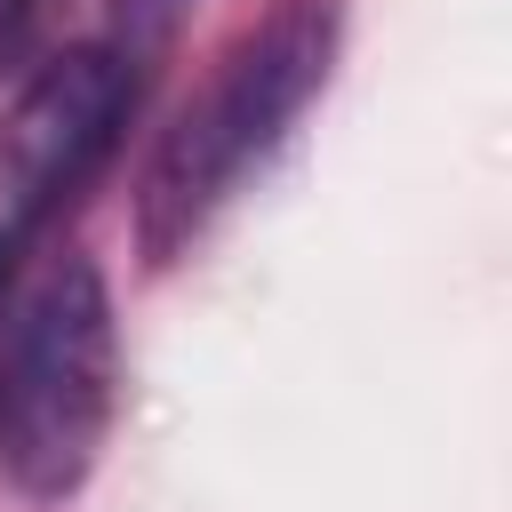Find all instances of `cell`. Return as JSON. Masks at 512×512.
Instances as JSON below:
<instances>
[{"mask_svg":"<svg viewBox=\"0 0 512 512\" xmlns=\"http://www.w3.org/2000/svg\"><path fill=\"white\" fill-rule=\"evenodd\" d=\"M120 336L88 256H48L0 312V472L24 496H72L112 432Z\"/></svg>","mask_w":512,"mask_h":512,"instance_id":"obj_1","label":"cell"},{"mask_svg":"<svg viewBox=\"0 0 512 512\" xmlns=\"http://www.w3.org/2000/svg\"><path fill=\"white\" fill-rule=\"evenodd\" d=\"M328 56H336V16L320 0H288L272 24H256L224 64L216 80L176 112V128L160 136L152 168H144V200H136V224H144V248L168 264L232 192L240 176L288 136V120L320 96L328 80Z\"/></svg>","mask_w":512,"mask_h":512,"instance_id":"obj_2","label":"cell"},{"mask_svg":"<svg viewBox=\"0 0 512 512\" xmlns=\"http://www.w3.org/2000/svg\"><path fill=\"white\" fill-rule=\"evenodd\" d=\"M136 112V72L120 48H56L32 64V80L16 88V104L0 112V200L8 224L32 232L48 208H64L104 152L120 144Z\"/></svg>","mask_w":512,"mask_h":512,"instance_id":"obj_3","label":"cell"},{"mask_svg":"<svg viewBox=\"0 0 512 512\" xmlns=\"http://www.w3.org/2000/svg\"><path fill=\"white\" fill-rule=\"evenodd\" d=\"M56 8H64V0H0V72H24V64L40 56Z\"/></svg>","mask_w":512,"mask_h":512,"instance_id":"obj_4","label":"cell"},{"mask_svg":"<svg viewBox=\"0 0 512 512\" xmlns=\"http://www.w3.org/2000/svg\"><path fill=\"white\" fill-rule=\"evenodd\" d=\"M16 248H24V232L8 224V232H0V312H8V288H16Z\"/></svg>","mask_w":512,"mask_h":512,"instance_id":"obj_5","label":"cell"}]
</instances>
